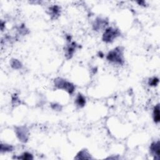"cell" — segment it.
<instances>
[{
    "label": "cell",
    "instance_id": "cell-1",
    "mask_svg": "<svg viewBox=\"0 0 160 160\" xmlns=\"http://www.w3.org/2000/svg\"><path fill=\"white\" fill-rule=\"evenodd\" d=\"M123 52V48L120 46L116 47V48L110 51L108 53L106 56V59L111 63L117 64V65H122L124 63Z\"/></svg>",
    "mask_w": 160,
    "mask_h": 160
},
{
    "label": "cell",
    "instance_id": "cell-2",
    "mask_svg": "<svg viewBox=\"0 0 160 160\" xmlns=\"http://www.w3.org/2000/svg\"><path fill=\"white\" fill-rule=\"evenodd\" d=\"M55 86L58 89L65 90L70 94H73L75 90V87L73 83L61 78H58L55 79Z\"/></svg>",
    "mask_w": 160,
    "mask_h": 160
},
{
    "label": "cell",
    "instance_id": "cell-3",
    "mask_svg": "<svg viewBox=\"0 0 160 160\" xmlns=\"http://www.w3.org/2000/svg\"><path fill=\"white\" fill-rule=\"evenodd\" d=\"M120 33L118 29L112 27L108 28L104 32L102 40L105 43L113 42L118 36H119Z\"/></svg>",
    "mask_w": 160,
    "mask_h": 160
},
{
    "label": "cell",
    "instance_id": "cell-4",
    "mask_svg": "<svg viewBox=\"0 0 160 160\" xmlns=\"http://www.w3.org/2000/svg\"><path fill=\"white\" fill-rule=\"evenodd\" d=\"M15 133L18 138L23 143H26L29 138V131L25 126L16 127Z\"/></svg>",
    "mask_w": 160,
    "mask_h": 160
},
{
    "label": "cell",
    "instance_id": "cell-5",
    "mask_svg": "<svg viewBox=\"0 0 160 160\" xmlns=\"http://www.w3.org/2000/svg\"><path fill=\"white\" fill-rule=\"evenodd\" d=\"M150 152L151 154L154 157L155 159H159V154H160V147H159V141L153 142L150 145Z\"/></svg>",
    "mask_w": 160,
    "mask_h": 160
},
{
    "label": "cell",
    "instance_id": "cell-6",
    "mask_svg": "<svg viewBox=\"0 0 160 160\" xmlns=\"http://www.w3.org/2000/svg\"><path fill=\"white\" fill-rule=\"evenodd\" d=\"M76 46V43L75 42H72L65 48V56L67 59H69L73 57V54L75 52Z\"/></svg>",
    "mask_w": 160,
    "mask_h": 160
},
{
    "label": "cell",
    "instance_id": "cell-7",
    "mask_svg": "<svg viewBox=\"0 0 160 160\" xmlns=\"http://www.w3.org/2000/svg\"><path fill=\"white\" fill-rule=\"evenodd\" d=\"M108 25V21H106L104 19L98 18L95 21L93 25V29L95 31H99L103 28H104Z\"/></svg>",
    "mask_w": 160,
    "mask_h": 160
},
{
    "label": "cell",
    "instance_id": "cell-8",
    "mask_svg": "<svg viewBox=\"0 0 160 160\" xmlns=\"http://www.w3.org/2000/svg\"><path fill=\"white\" fill-rule=\"evenodd\" d=\"M49 11H50V14L51 16V19L56 20L59 17L60 8L58 6L55 5L51 6V8H50Z\"/></svg>",
    "mask_w": 160,
    "mask_h": 160
},
{
    "label": "cell",
    "instance_id": "cell-9",
    "mask_svg": "<svg viewBox=\"0 0 160 160\" xmlns=\"http://www.w3.org/2000/svg\"><path fill=\"white\" fill-rule=\"evenodd\" d=\"M76 105L79 108H83L86 105V98L82 94H78L75 100Z\"/></svg>",
    "mask_w": 160,
    "mask_h": 160
},
{
    "label": "cell",
    "instance_id": "cell-10",
    "mask_svg": "<svg viewBox=\"0 0 160 160\" xmlns=\"http://www.w3.org/2000/svg\"><path fill=\"white\" fill-rule=\"evenodd\" d=\"M91 157L90 154V153L85 150H82L81 151H79L75 159H91Z\"/></svg>",
    "mask_w": 160,
    "mask_h": 160
},
{
    "label": "cell",
    "instance_id": "cell-11",
    "mask_svg": "<svg viewBox=\"0 0 160 160\" xmlns=\"http://www.w3.org/2000/svg\"><path fill=\"white\" fill-rule=\"evenodd\" d=\"M153 120L156 123H158L160 121V116H159V105L158 104L155 106L153 109Z\"/></svg>",
    "mask_w": 160,
    "mask_h": 160
},
{
    "label": "cell",
    "instance_id": "cell-12",
    "mask_svg": "<svg viewBox=\"0 0 160 160\" xmlns=\"http://www.w3.org/2000/svg\"><path fill=\"white\" fill-rule=\"evenodd\" d=\"M11 66L13 69L19 70L22 67V64L19 60L17 59H12L11 61Z\"/></svg>",
    "mask_w": 160,
    "mask_h": 160
},
{
    "label": "cell",
    "instance_id": "cell-13",
    "mask_svg": "<svg viewBox=\"0 0 160 160\" xmlns=\"http://www.w3.org/2000/svg\"><path fill=\"white\" fill-rule=\"evenodd\" d=\"M14 158H17V159H33V156L31 153H28V152H25L24 153H23L19 157H15Z\"/></svg>",
    "mask_w": 160,
    "mask_h": 160
},
{
    "label": "cell",
    "instance_id": "cell-14",
    "mask_svg": "<svg viewBox=\"0 0 160 160\" xmlns=\"http://www.w3.org/2000/svg\"><path fill=\"white\" fill-rule=\"evenodd\" d=\"M13 147L11 145H6V144H2L1 145V151L3 152H10L13 151Z\"/></svg>",
    "mask_w": 160,
    "mask_h": 160
},
{
    "label": "cell",
    "instance_id": "cell-15",
    "mask_svg": "<svg viewBox=\"0 0 160 160\" xmlns=\"http://www.w3.org/2000/svg\"><path fill=\"white\" fill-rule=\"evenodd\" d=\"M159 83V79L158 78H153L150 79L148 84L151 86H156Z\"/></svg>",
    "mask_w": 160,
    "mask_h": 160
},
{
    "label": "cell",
    "instance_id": "cell-16",
    "mask_svg": "<svg viewBox=\"0 0 160 160\" xmlns=\"http://www.w3.org/2000/svg\"><path fill=\"white\" fill-rule=\"evenodd\" d=\"M51 108L54 110H56V111H60L61 109V106L59 105H58V104H56V103L51 104Z\"/></svg>",
    "mask_w": 160,
    "mask_h": 160
}]
</instances>
